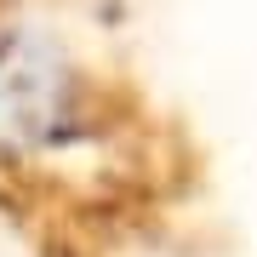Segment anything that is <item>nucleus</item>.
<instances>
[{"label": "nucleus", "instance_id": "1", "mask_svg": "<svg viewBox=\"0 0 257 257\" xmlns=\"http://www.w3.org/2000/svg\"><path fill=\"white\" fill-rule=\"evenodd\" d=\"M97 86L40 29H0V172H40L92 149Z\"/></svg>", "mask_w": 257, "mask_h": 257}]
</instances>
